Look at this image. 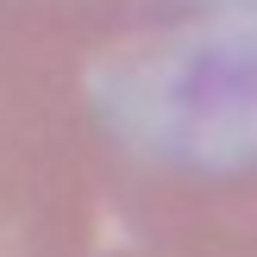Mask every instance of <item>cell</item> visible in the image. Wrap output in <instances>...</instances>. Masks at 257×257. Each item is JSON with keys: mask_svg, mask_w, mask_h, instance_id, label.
<instances>
[{"mask_svg": "<svg viewBox=\"0 0 257 257\" xmlns=\"http://www.w3.org/2000/svg\"><path fill=\"white\" fill-rule=\"evenodd\" d=\"M94 257V251H88ZM107 257H170V251H151V245H132V251H107Z\"/></svg>", "mask_w": 257, "mask_h": 257, "instance_id": "cell-3", "label": "cell"}, {"mask_svg": "<svg viewBox=\"0 0 257 257\" xmlns=\"http://www.w3.org/2000/svg\"><path fill=\"white\" fill-rule=\"evenodd\" d=\"M100 188L69 119L0 94V257H88Z\"/></svg>", "mask_w": 257, "mask_h": 257, "instance_id": "cell-2", "label": "cell"}, {"mask_svg": "<svg viewBox=\"0 0 257 257\" xmlns=\"http://www.w3.org/2000/svg\"><path fill=\"white\" fill-rule=\"evenodd\" d=\"M100 207L151 251L257 257V0H195L82 75Z\"/></svg>", "mask_w": 257, "mask_h": 257, "instance_id": "cell-1", "label": "cell"}]
</instances>
